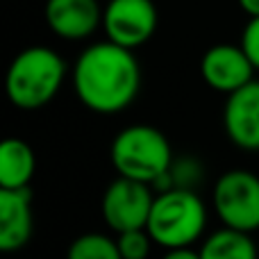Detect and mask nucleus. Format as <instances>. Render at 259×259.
I'll return each mask as SVG.
<instances>
[{
    "instance_id": "obj_1",
    "label": "nucleus",
    "mask_w": 259,
    "mask_h": 259,
    "mask_svg": "<svg viewBox=\"0 0 259 259\" xmlns=\"http://www.w3.org/2000/svg\"><path fill=\"white\" fill-rule=\"evenodd\" d=\"M73 89L77 100L91 112L118 114L137 98L141 68L132 50L112 41H98L75 59Z\"/></svg>"
},
{
    "instance_id": "obj_2",
    "label": "nucleus",
    "mask_w": 259,
    "mask_h": 259,
    "mask_svg": "<svg viewBox=\"0 0 259 259\" xmlns=\"http://www.w3.org/2000/svg\"><path fill=\"white\" fill-rule=\"evenodd\" d=\"M66 80V62L48 46H32L12 59L5 91L14 107L23 112L41 109L59 94Z\"/></svg>"
},
{
    "instance_id": "obj_3",
    "label": "nucleus",
    "mask_w": 259,
    "mask_h": 259,
    "mask_svg": "<svg viewBox=\"0 0 259 259\" xmlns=\"http://www.w3.org/2000/svg\"><path fill=\"white\" fill-rule=\"evenodd\" d=\"M207 221L209 214L200 193L193 189H168L155 196L146 230L152 243L164 250L191 248L202 239Z\"/></svg>"
},
{
    "instance_id": "obj_4",
    "label": "nucleus",
    "mask_w": 259,
    "mask_h": 259,
    "mask_svg": "<svg viewBox=\"0 0 259 259\" xmlns=\"http://www.w3.org/2000/svg\"><path fill=\"white\" fill-rule=\"evenodd\" d=\"M112 166L121 178L150 184L157 182L173 164V150L161 130L152 125H127L114 137L109 148Z\"/></svg>"
},
{
    "instance_id": "obj_5",
    "label": "nucleus",
    "mask_w": 259,
    "mask_h": 259,
    "mask_svg": "<svg viewBox=\"0 0 259 259\" xmlns=\"http://www.w3.org/2000/svg\"><path fill=\"white\" fill-rule=\"evenodd\" d=\"M211 207L223 228L239 232L259 230V175L246 168H230L211 189Z\"/></svg>"
},
{
    "instance_id": "obj_6",
    "label": "nucleus",
    "mask_w": 259,
    "mask_h": 259,
    "mask_svg": "<svg viewBox=\"0 0 259 259\" xmlns=\"http://www.w3.org/2000/svg\"><path fill=\"white\" fill-rule=\"evenodd\" d=\"M155 189L150 184L127 180L118 175L112 184H107L100 200V214L107 228L116 234L141 230L148 225L152 202H155Z\"/></svg>"
},
{
    "instance_id": "obj_7",
    "label": "nucleus",
    "mask_w": 259,
    "mask_h": 259,
    "mask_svg": "<svg viewBox=\"0 0 259 259\" xmlns=\"http://www.w3.org/2000/svg\"><path fill=\"white\" fill-rule=\"evenodd\" d=\"M107 41L127 50L148 44L157 30V7L152 0H109L103 9Z\"/></svg>"
},
{
    "instance_id": "obj_8",
    "label": "nucleus",
    "mask_w": 259,
    "mask_h": 259,
    "mask_svg": "<svg viewBox=\"0 0 259 259\" xmlns=\"http://www.w3.org/2000/svg\"><path fill=\"white\" fill-rule=\"evenodd\" d=\"M200 75L209 89L230 96L255 80V66L241 46L216 44L202 55Z\"/></svg>"
},
{
    "instance_id": "obj_9",
    "label": "nucleus",
    "mask_w": 259,
    "mask_h": 259,
    "mask_svg": "<svg viewBox=\"0 0 259 259\" xmlns=\"http://www.w3.org/2000/svg\"><path fill=\"white\" fill-rule=\"evenodd\" d=\"M228 139L246 152H259V80L248 82L228 96L223 107Z\"/></svg>"
},
{
    "instance_id": "obj_10",
    "label": "nucleus",
    "mask_w": 259,
    "mask_h": 259,
    "mask_svg": "<svg viewBox=\"0 0 259 259\" xmlns=\"http://www.w3.org/2000/svg\"><path fill=\"white\" fill-rule=\"evenodd\" d=\"M44 18L59 39L82 41L103 25V9L98 0H46Z\"/></svg>"
},
{
    "instance_id": "obj_11",
    "label": "nucleus",
    "mask_w": 259,
    "mask_h": 259,
    "mask_svg": "<svg viewBox=\"0 0 259 259\" xmlns=\"http://www.w3.org/2000/svg\"><path fill=\"white\" fill-rule=\"evenodd\" d=\"M32 223L30 189H0V250H21L32 237Z\"/></svg>"
},
{
    "instance_id": "obj_12",
    "label": "nucleus",
    "mask_w": 259,
    "mask_h": 259,
    "mask_svg": "<svg viewBox=\"0 0 259 259\" xmlns=\"http://www.w3.org/2000/svg\"><path fill=\"white\" fill-rule=\"evenodd\" d=\"M34 170L36 157L30 143L16 137L0 143V189H27Z\"/></svg>"
},
{
    "instance_id": "obj_13",
    "label": "nucleus",
    "mask_w": 259,
    "mask_h": 259,
    "mask_svg": "<svg viewBox=\"0 0 259 259\" xmlns=\"http://www.w3.org/2000/svg\"><path fill=\"white\" fill-rule=\"evenodd\" d=\"M200 259H259V250L248 232L221 228L202 239Z\"/></svg>"
},
{
    "instance_id": "obj_14",
    "label": "nucleus",
    "mask_w": 259,
    "mask_h": 259,
    "mask_svg": "<svg viewBox=\"0 0 259 259\" xmlns=\"http://www.w3.org/2000/svg\"><path fill=\"white\" fill-rule=\"evenodd\" d=\"M66 259H123L116 239L100 232H87L68 246Z\"/></svg>"
},
{
    "instance_id": "obj_15",
    "label": "nucleus",
    "mask_w": 259,
    "mask_h": 259,
    "mask_svg": "<svg viewBox=\"0 0 259 259\" xmlns=\"http://www.w3.org/2000/svg\"><path fill=\"white\" fill-rule=\"evenodd\" d=\"M202 164L193 157H182V159H173L168 168V184L170 189H193L202 182Z\"/></svg>"
},
{
    "instance_id": "obj_16",
    "label": "nucleus",
    "mask_w": 259,
    "mask_h": 259,
    "mask_svg": "<svg viewBox=\"0 0 259 259\" xmlns=\"http://www.w3.org/2000/svg\"><path fill=\"white\" fill-rule=\"evenodd\" d=\"M116 243H118V250H121L123 259H148L152 250V239L146 228L118 234Z\"/></svg>"
},
{
    "instance_id": "obj_17",
    "label": "nucleus",
    "mask_w": 259,
    "mask_h": 259,
    "mask_svg": "<svg viewBox=\"0 0 259 259\" xmlns=\"http://www.w3.org/2000/svg\"><path fill=\"white\" fill-rule=\"evenodd\" d=\"M243 53L248 55V59L252 62L255 71H259V16H250V21L246 23L241 32V44Z\"/></svg>"
},
{
    "instance_id": "obj_18",
    "label": "nucleus",
    "mask_w": 259,
    "mask_h": 259,
    "mask_svg": "<svg viewBox=\"0 0 259 259\" xmlns=\"http://www.w3.org/2000/svg\"><path fill=\"white\" fill-rule=\"evenodd\" d=\"M161 259H200V252L196 248H170V250H164Z\"/></svg>"
},
{
    "instance_id": "obj_19",
    "label": "nucleus",
    "mask_w": 259,
    "mask_h": 259,
    "mask_svg": "<svg viewBox=\"0 0 259 259\" xmlns=\"http://www.w3.org/2000/svg\"><path fill=\"white\" fill-rule=\"evenodd\" d=\"M248 16H259V0H237Z\"/></svg>"
}]
</instances>
